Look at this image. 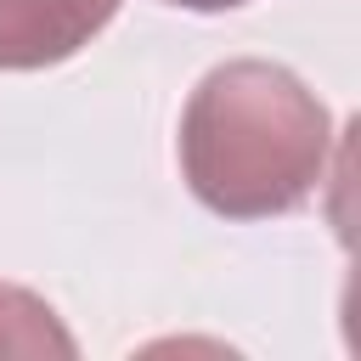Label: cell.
<instances>
[{
	"label": "cell",
	"mask_w": 361,
	"mask_h": 361,
	"mask_svg": "<svg viewBox=\"0 0 361 361\" xmlns=\"http://www.w3.org/2000/svg\"><path fill=\"white\" fill-rule=\"evenodd\" d=\"M124 0H0V68L28 73L79 56Z\"/></svg>",
	"instance_id": "7a4b0ae2"
},
{
	"label": "cell",
	"mask_w": 361,
	"mask_h": 361,
	"mask_svg": "<svg viewBox=\"0 0 361 361\" xmlns=\"http://www.w3.org/2000/svg\"><path fill=\"white\" fill-rule=\"evenodd\" d=\"M0 355H73V338L45 299L0 282Z\"/></svg>",
	"instance_id": "3957f363"
},
{
	"label": "cell",
	"mask_w": 361,
	"mask_h": 361,
	"mask_svg": "<svg viewBox=\"0 0 361 361\" xmlns=\"http://www.w3.org/2000/svg\"><path fill=\"white\" fill-rule=\"evenodd\" d=\"M175 152L203 209L226 220H271L327 180L333 118L299 73L237 56L209 68L186 96Z\"/></svg>",
	"instance_id": "6da1fadb"
},
{
	"label": "cell",
	"mask_w": 361,
	"mask_h": 361,
	"mask_svg": "<svg viewBox=\"0 0 361 361\" xmlns=\"http://www.w3.org/2000/svg\"><path fill=\"white\" fill-rule=\"evenodd\" d=\"M169 6H180V11H237L248 0H169Z\"/></svg>",
	"instance_id": "277c9868"
}]
</instances>
